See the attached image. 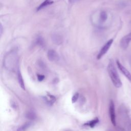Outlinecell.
<instances>
[{"mask_svg":"<svg viewBox=\"0 0 131 131\" xmlns=\"http://www.w3.org/2000/svg\"><path fill=\"white\" fill-rule=\"evenodd\" d=\"M52 40L53 42L56 44H60L62 41V37L58 34H54L52 35Z\"/></svg>","mask_w":131,"mask_h":131,"instance_id":"ba28073f","label":"cell"},{"mask_svg":"<svg viewBox=\"0 0 131 131\" xmlns=\"http://www.w3.org/2000/svg\"><path fill=\"white\" fill-rule=\"evenodd\" d=\"M30 125V122H27L25 124L23 125L21 127H19V128L18 129V131H24L28 127H29Z\"/></svg>","mask_w":131,"mask_h":131,"instance_id":"4fadbf2b","label":"cell"},{"mask_svg":"<svg viewBox=\"0 0 131 131\" xmlns=\"http://www.w3.org/2000/svg\"><path fill=\"white\" fill-rule=\"evenodd\" d=\"M99 18H100V20L101 22L103 23V22L105 21V20L107 18V14L106 12L104 11H101V13H100Z\"/></svg>","mask_w":131,"mask_h":131,"instance_id":"30bf717a","label":"cell"},{"mask_svg":"<svg viewBox=\"0 0 131 131\" xmlns=\"http://www.w3.org/2000/svg\"><path fill=\"white\" fill-rule=\"evenodd\" d=\"M0 28H1V34H2V30H3V29H2V25H1V27H0Z\"/></svg>","mask_w":131,"mask_h":131,"instance_id":"e0dca14e","label":"cell"},{"mask_svg":"<svg viewBox=\"0 0 131 131\" xmlns=\"http://www.w3.org/2000/svg\"><path fill=\"white\" fill-rule=\"evenodd\" d=\"M131 41V32L124 36L120 41V46L121 48L125 50L127 48Z\"/></svg>","mask_w":131,"mask_h":131,"instance_id":"3957f363","label":"cell"},{"mask_svg":"<svg viewBox=\"0 0 131 131\" xmlns=\"http://www.w3.org/2000/svg\"><path fill=\"white\" fill-rule=\"evenodd\" d=\"M48 59L51 61H57L59 59V56L56 52L54 50H50L47 54Z\"/></svg>","mask_w":131,"mask_h":131,"instance_id":"8992f818","label":"cell"},{"mask_svg":"<svg viewBox=\"0 0 131 131\" xmlns=\"http://www.w3.org/2000/svg\"><path fill=\"white\" fill-rule=\"evenodd\" d=\"M98 122H99V120L97 118H96V119L90 121L89 122H88L86 123V125H89V126H90L91 127H93Z\"/></svg>","mask_w":131,"mask_h":131,"instance_id":"7c38bea8","label":"cell"},{"mask_svg":"<svg viewBox=\"0 0 131 131\" xmlns=\"http://www.w3.org/2000/svg\"><path fill=\"white\" fill-rule=\"evenodd\" d=\"M45 78V76L43 75H40V74H38L37 75V79L38 81H42Z\"/></svg>","mask_w":131,"mask_h":131,"instance_id":"2e32d148","label":"cell"},{"mask_svg":"<svg viewBox=\"0 0 131 131\" xmlns=\"http://www.w3.org/2000/svg\"><path fill=\"white\" fill-rule=\"evenodd\" d=\"M17 77H18V81L20 86L23 90H25V85L24 81L22 75L21 74V73L19 71H18V73H17Z\"/></svg>","mask_w":131,"mask_h":131,"instance_id":"9c48e42d","label":"cell"},{"mask_svg":"<svg viewBox=\"0 0 131 131\" xmlns=\"http://www.w3.org/2000/svg\"><path fill=\"white\" fill-rule=\"evenodd\" d=\"M113 41H114L113 39H111L105 43V44L101 49L99 53L98 54L97 56V59H100L102 57H103L107 53V52L110 48L111 46H112L113 42Z\"/></svg>","mask_w":131,"mask_h":131,"instance_id":"7a4b0ae2","label":"cell"},{"mask_svg":"<svg viewBox=\"0 0 131 131\" xmlns=\"http://www.w3.org/2000/svg\"><path fill=\"white\" fill-rule=\"evenodd\" d=\"M107 70L110 77L114 86L117 88L121 87L122 83L118 75L113 60H110L107 66Z\"/></svg>","mask_w":131,"mask_h":131,"instance_id":"6da1fadb","label":"cell"},{"mask_svg":"<svg viewBox=\"0 0 131 131\" xmlns=\"http://www.w3.org/2000/svg\"><path fill=\"white\" fill-rule=\"evenodd\" d=\"M53 3V1L51 0H45L38 7V8H37V10L39 11L42 9V8L46 7V6L52 4Z\"/></svg>","mask_w":131,"mask_h":131,"instance_id":"52a82bcc","label":"cell"},{"mask_svg":"<svg viewBox=\"0 0 131 131\" xmlns=\"http://www.w3.org/2000/svg\"><path fill=\"white\" fill-rule=\"evenodd\" d=\"M109 114H110V117L111 122H112V124H113V125L115 126L116 124V121L115 105H114V103L112 100H111L110 103Z\"/></svg>","mask_w":131,"mask_h":131,"instance_id":"277c9868","label":"cell"},{"mask_svg":"<svg viewBox=\"0 0 131 131\" xmlns=\"http://www.w3.org/2000/svg\"><path fill=\"white\" fill-rule=\"evenodd\" d=\"M27 118H30V119H34L35 117V115L33 113L30 112L27 114Z\"/></svg>","mask_w":131,"mask_h":131,"instance_id":"9a60e30c","label":"cell"},{"mask_svg":"<svg viewBox=\"0 0 131 131\" xmlns=\"http://www.w3.org/2000/svg\"><path fill=\"white\" fill-rule=\"evenodd\" d=\"M36 43L37 45H38L39 46L43 47L44 46V40L41 37H38L36 38Z\"/></svg>","mask_w":131,"mask_h":131,"instance_id":"8fae6325","label":"cell"},{"mask_svg":"<svg viewBox=\"0 0 131 131\" xmlns=\"http://www.w3.org/2000/svg\"><path fill=\"white\" fill-rule=\"evenodd\" d=\"M116 64L121 72L131 82V73L120 62V61L118 60L116 61Z\"/></svg>","mask_w":131,"mask_h":131,"instance_id":"5b68a950","label":"cell"},{"mask_svg":"<svg viewBox=\"0 0 131 131\" xmlns=\"http://www.w3.org/2000/svg\"><path fill=\"white\" fill-rule=\"evenodd\" d=\"M79 97V94L78 93H76L74 94V95L73 96L72 98V103H75L76 102V101L78 100Z\"/></svg>","mask_w":131,"mask_h":131,"instance_id":"5bb4252c","label":"cell"}]
</instances>
